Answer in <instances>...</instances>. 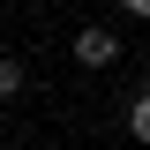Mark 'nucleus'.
<instances>
[{
  "instance_id": "nucleus-1",
  "label": "nucleus",
  "mask_w": 150,
  "mask_h": 150,
  "mask_svg": "<svg viewBox=\"0 0 150 150\" xmlns=\"http://www.w3.org/2000/svg\"><path fill=\"white\" fill-rule=\"evenodd\" d=\"M75 60H83V68H112V60H120V38H112L105 23H83V30H75Z\"/></svg>"
},
{
  "instance_id": "nucleus-2",
  "label": "nucleus",
  "mask_w": 150,
  "mask_h": 150,
  "mask_svg": "<svg viewBox=\"0 0 150 150\" xmlns=\"http://www.w3.org/2000/svg\"><path fill=\"white\" fill-rule=\"evenodd\" d=\"M128 135H135V143H150V90L128 105Z\"/></svg>"
},
{
  "instance_id": "nucleus-3",
  "label": "nucleus",
  "mask_w": 150,
  "mask_h": 150,
  "mask_svg": "<svg viewBox=\"0 0 150 150\" xmlns=\"http://www.w3.org/2000/svg\"><path fill=\"white\" fill-rule=\"evenodd\" d=\"M23 90V60H8V53H0V98H15Z\"/></svg>"
}]
</instances>
